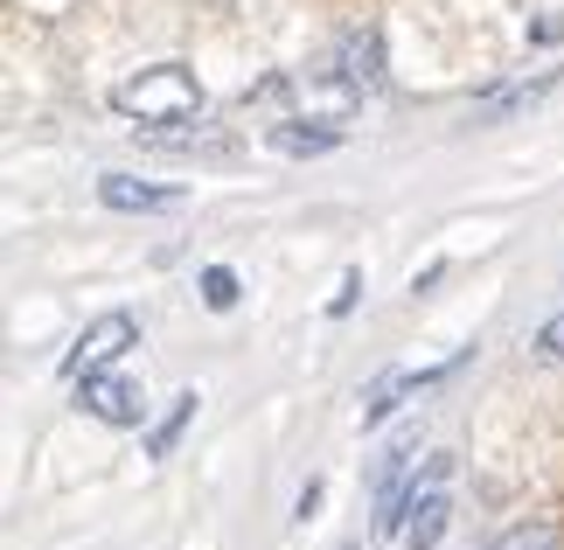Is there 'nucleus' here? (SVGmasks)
<instances>
[{
  "mask_svg": "<svg viewBox=\"0 0 564 550\" xmlns=\"http://www.w3.org/2000/svg\"><path fill=\"white\" fill-rule=\"evenodd\" d=\"M98 203H105V209H126V216H147V209H175L182 188L140 182V174H98Z\"/></svg>",
  "mask_w": 564,
  "mask_h": 550,
  "instance_id": "nucleus-4",
  "label": "nucleus"
},
{
  "mask_svg": "<svg viewBox=\"0 0 564 550\" xmlns=\"http://www.w3.org/2000/svg\"><path fill=\"white\" fill-rule=\"evenodd\" d=\"M112 105L140 126H182L203 112V84H195L188 63H147L140 77H126L112 91Z\"/></svg>",
  "mask_w": 564,
  "mask_h": 550,
  "instance_id": "nucleus-1",
  "label": "nucleus"
},
{
  "mask_svg": "<svg viewBox=\"0 0 564 550\" xmlns=\"http://www.w3.org/2000/svg\"><path fill=\"white\" fill-rule=\"evenodd\" d=\"M356 293H362V272H349V279H341V293L328 300V314L341 321V314H349V306H356Z\"/></svg>",
  "mask_w": 564,
  "mask_h": 550,
  "instance_id": "nucleus-13",
  "label": "nucleus"
},
{
  "mask_svg": "<svg viewBox=\"0 0 564 550\" xmlns=\"http://www.w3.org/2000/svg\"><path fill=\"white\" fill-rule=\"evenodd\" d=\"M195 285H203V306H216V314H230V306H237V293H245L230 266H203V279H195Z\"/></svg>",
  "mask_w": 564,
  "mask_h": 550,
  "instance_id": "nucleus-10",
  "label": "nucleus"
},
{
  "mask_svg": "<svg viewBox=\"0 0 564 550\" xmlns=\"http://www.w3.org/2000/svg\"><path fill=\"white\" fill-rule=\"evenodd\" d=\"M272 147L293 153V161H307V153L341 147V126H300V119H286V126H272Z\"/></svg>",
  "mask_w": 564,
  "mask_h": 550,
  "instance_id": "nucleus-7",
  "label": "nucleus"
},
{
  "mask_svg": "<svg viewBox=\"0 0 564 550\" xmlns=\"http://www.w3.org/2000/svg\"><path fill=\"white\" fill-rule=\"evenodd\" d=\"M188 418H195V390H182V398H175V411H167L161 425H154V439H147V453L167 460V453H175V439L188 432Z\"/></svg>",
  "mask_w": 564,
  "mask_h": 550,
  "instance_id": "nucleus-9",
  "label": "nucleus"
},
{
  "mask_svg": "<svg viewBox=\"0 0 564 550\" xmlns=\"http://www.w3.org/2000/svg\"><path fill=\"white\" fill-rule=\"evenodd\" d=\"M495 550H557V530L551 522H516V530L495 537Z\"/></svg>",
  "mask_w": 564,
  "mask_h": 550,
  "instance_id": "nucleus-11",
  "label": "nucleus"
},
{
  "mask_svg": "<svg viewBox=\"0 0 564 550\" xmlns=\"http://www.w3.org/2000/svg\"><path fill=\"white\" fill-rule=\"evenodd\" d=\"M77 411H91L98 425H140V418H147V398H140L133 377L98 369V377H77Z\"/></svg>",
  "mask_w": 564,
  "mask_h": 550,
  "instance_id": "nucleus-3",
  "label": "nucleus"
},
{
  "mask_svg": "<svg viewBox=\"0 0 564 550\" xmlns=\"http://www.w3.org/2000/svg\"><path fill=\"white\" fill-rule=\"evenodd\" d=\"M446 522H453L446 488H425V495H419V509H411V522H404V550H440Z\"/></svg>",
  "mask_w": 564,
  "mask_h": 550,
  "instance_id": "nucleus-6",
  "label": "nucleus"
},
{
  "mask_svg": "<svg viewBox=\"0 0 564 550\" xmlns=\"http://www.w3.org/2000/svg\"><path fill=\"white\" fill-rule=\"evenodd\" d=\"M536 356H544V363H564V314H551L544 327H536Z\"/></svg>",
  "mask_w": 564,
  "mask_h": 550,
  "instance_id": "nucleus-12",
  "label": "nucleus"
},
{
  "mask_svg": "<svg viewBox=\"0 0 564 550\" xmlns=\"http://www.w3.org/2000/svg\"><path fill=\"white\" fill-rule=\"evenodd\" d=\"M335 56H341V63H335L341 84H356V91H377V84H383V35H377V29H349Z\"/></svg>",
  "mask_w": 564,
  "mask_h": 550,
  "instance_id": "nucleus-5",
  "label": "nucleus"
},
{
  "mask_svg": "<svg viewBox=\"0 0 564 550\" xmlns=\"http://www.w3.org/2000/svg\"><path fill=\"white\" fill-rule=\"evenodd\" d=\"M551 84H557V71H544V77H536V84H509V91H488L481 105H474V112H481V119H502V112H523V105H536V98H544V91H551Z\"/></svg>",
  "mask_w": 564,
  "mask_h": 550,
  "instance_id": "nucleus-8",
  "label": "nucleus"
},
{
  "mask_svg": "<svg viewBox=\"0 0 564 550\" xmlns=\"http://www.w3.org/2000/svg\"><path fill=\"white\" fill-rule=\"evenodd\" d=\"M133 342H140V321H133V314H98V321L70 342V356H63V377H70V384H77V377H98V369H112Z\"/></svg>",
  "mask_w": 564,
  "mask_h": 550,
  "instance_id": "nucleus-2",
  "label": "nucleus"
},
{
  "mask_svg": "<svg viewBox=\"0 0 564 550\" xmlns=\"http://www.w3.org/2000/svg\"><path fill=\"white\" fill-rule=\"evenodd\" d=\"M530 35H536V42H557V35H564V14H544V21H536Z\"/></svg>",
  "mask_w": 564,
  "mask_h": 550,
  "instance_id": "nucleus-14",
  "label": "nucleus"
}]
</instances>
